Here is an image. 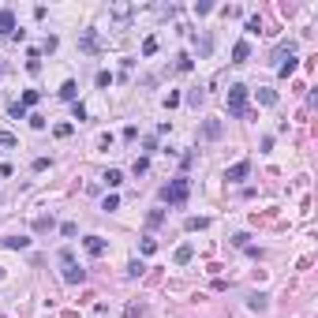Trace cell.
Segmentation results:
<instances>
[{
    "mask_svg": "<svg viewBox=\"0 0 318 318\" xmlns=\"http://www.w3.org/2000/svg\"><path fill=\"white\" fill-rule=\"evenodd\" d=\"M296 68H299V60H296V56H292V60H285V64H281V68H277V71H281V75H292V71H296Z\"/></svg>",
    "mask_w": 318,
    "mask_h": 318,
    "instance_id": "cell-23",
    "label": "cell"
},
{
    "mask_svg": "<svg viewBox=\"0 0 318 318\" xmlns=\"http://www.w3.org/2000/svg\"><path fill=\"white\" fill-rule=\"evenodd\" d=\"M247 307L251 311H266L270 307V296H266V292H251V296H247Z\"/></svg>",
    "mask_w": 318,
    "mask_h": 318,
    "instance_id": "cell-8",
    "label": "cell"
},
{
    "mask_svg": "<svg viewBox=\"0 0 318 318\" xmlns=\"http://www.w3.org/2000/svg\"><path fill=\"white\" fill-rule=\"evenodd\" d=\"M262 30V19H258V15H251V19H247V34H258Z\"/></svg>",
    "mask_w": 318,
    "mask_h": 318,
    "instance_id": "cell-27",
    "label": "cell"
},
{
    "mask_svg": "<svg viewBox=\"0 0 318 318\" xmlns=\"http://www.w3.org/2000/svg\"><path fill=\"white\" fill-rule=\"evenodd\" d=\"M34 228H38V232H45V228H53V217H38V221H34Z\"/></svg>",
    "mask_w": 318,
    "mask_h": 318,
    "instance_id": "cell-28",
    "label": "cell"
},
{
    "mask_svg": "<svg viewBox=\"0 0 318 318\" xmlns=\"http://www.w3.org/2000/svg\"><path fill=\"white\" fill-rule=\"evenodd\" d=\"M8 113H11V116H15V120H23V116H26V109H23V105H19V101H15V105H11V109H8Z\"/></svg>",
    "mask_w": 318,
    "mask_h": 318,
    "instance_id": "cell-32",
    "label": "cell"
},
{
    "mask_svg": "<svg viewBox=\"0 0 318 318\" xmlns=\"http://www.w3.org/2000/svg\"><path fill=\"white\" fill-rule=\"evenodd\" d=\"M23 109H30V105H38V90H26V94H23V101H19Z\"/></svg>",
    "mask_w": 318,
    "mask_h": 318,
    "instance_id": "cell-19",
    "label": "cell"
},
{
    "mask_svg": "<svg viewBox=\"0 0 318 318\" xmlns=\"http://www.w3.org/2000/svg\"><path fill=\"white\" fill-rule=\"evenodd\" d=\"M247 172H251V161H236L232 169L225 172V180H232V183H240V180H244V176H247Z\"/></svg>",
    "mask_w": 318,
    "mask_h": 318,
    "instance_id": "cell-6",
    "label": "cell"
},
{
    "mask_svg": "<svg viewBox=\"0 0 318 318\" xmlns=\"http://www.w3.org/2000/svg\"><path fill=\"white\" fill-rule=\"evenodd\" d=\"M202 138H221V120H206L202 124Z\"/></svg>",
    "mask_w": 318,
    "mask_h": 318,
    "instance_id": "cell-12",
    "label": "cell"
},
{
    "mask_svg": "<svg viewBox=\"0 0 318 318\" xmlns=\"http://www.w3.org/2000/svg\"><path fill=\"white\" fill-rule=\"evenodd\" d=\"M4 247H11V251H26L30 240H26V236H4Z\"/></svg>",
    "mask_w": 318,
    "mask_h": 318,
    "instance_id": "cell-11",
    "label": "cell"
},
{
    "mask_svg": "<svg viewBox=\"0 0 318 318\" xmlns=\"http://www.w3.org/2000/svg\"><path fill=\"white\" fill-rule=\"evenodd\" d=\"M0 146H15V135L11 131H0Z\"/></svg>",
    "mask_w": 318,
    "mask_h": 318,
    "instance_id": "cell-31",
    "label": "cell"
},
{
    "mask_svg": "<svg viewBox=\"0 0 318 318\" xmlns=\"http://www.w3.org/2000/svg\"><path fill=\"white\" fill-rule=\"evenodd\" d=\"M113 83V71H97V86H109Z\"/></svg>",
    "mask_w": 318,
    "mask_h": 318,
    "instance_id": "cell-33",
    "label": "cell"
},
{
    "mask_svg": "<svg viewBox=\"0 0 318 318\" xmlns=\"http://www.w3.org/2000/svg\"><path fill=\"white\" fill-rule=\"evenodd\" d=\"M101 210H120V195H105V202H101Z\"/></svg>",
    "mask_w": 318,
    "mask_h": 318,
    "instance_id": "cell-21",
    "label": "cell"
},
{
    "mask_svg": "<svg viewBox=\"0 0 318 318\" xmlns=\"http://www.w3.org/2000/svg\"><path fill=\"white\" fill-rule=\"evenodd\" d=\"M71 131H75L71 124H56V127H53V135H56V138H68V135H71Z\"/></svg>",
    "mask_w": 318,
    "mask_h": 318,
    "instance_id": "cell-25",
    "label": "cell"
},
{
    "mask_svg": "<svg viewBox=\"0 0 318 318\" xmlns=\"http://www.w3.org/2000/svg\"><path fill=\"white\" fill-rule=\"evenodd\" d=\"M247 56H251V45H247V42H236V45H232V64H244Z\"/></svg>",
    "mask_w": 318,
    "mask_h": 318,
    "instance_id": "cell-10",
    "label": "cell"
},
{
    "mask_svg": "<svg viewBox=\"0 0 318 318\" xmlns=\"http://www.w3.org/2000/svg\"><path fill=\"white\" fill-rule=\"evenodd\" d=\"M75 94H79V83H75V79H68V83L60 86V97H64V101H75Z\"/></svg>",
    "mask_w": 318,
    "mask_h": 318,
    "instance_id": "cell-15",
    "label": "cell"
},
{
    "mask_svg": "<svg viewBox=\"0 0 318 318\" xmlns=\"http://www.w3.org/2000/svg\"><path fill=\"white\" fill-rule=\"evenodd\" d=\"M86 251L94 254V258H101V254H105V240H101V236H86Z\"/></svg>",
    "mask_w": 318,
    "mask_h": 318,
    "instance_id": "cell-9",
    "label": "cell"
},
{
    "mask_svg": "<svg viewBox=\"0 0 318 318\" xmlns=\"http://www.w3.org/2000/svg\"><path fill=\"white\" fill-rule=\"evenodd\" d=\"M247 240H251V236H247V232H240V236H232V244H236V247H244V251H247V247H251V244H247Z\"/></svg>",
    "mask_w": 318,
    "mask_h": 318,
    "instance_id": "cell-30",
    "label": "cell"
},
{
    "mask_svg": "<svg viewBox=\"0 0 318 318\" xmlns=\"http://www.w3.org/2000/svg\"><path fill=\"white\" fill-rule=\"evenodd\" d=\"M109 15H113V19H131V15H135V8H131V4H124V0H120V4H109Z\"/></svg>",
    "mask_w": 318,
    "mask_h": 318,
    "instance_id": "cell-7",
    "label": "cell"
},
{
    "mask_svg": "<svg viewBox=\"0 0 318 318\" xmlns=\"http://www.w3.org/2000/svg\"><path fill=\"white\" fill-rule=\"evenodd\" d=\"M101 180H105V187H113V191H116L120 183H124V172H120V169H109L105 176H101Z\"/></svg>",
    "mask_w": 318,
    "mask_h": 318,
    "instance_id": "cell-14",
    "label": "cell"
},
{
    "mask_svg": "<svg viewBox=\"0 0 318 318\" xmlns=\"http://www.w3.org/2000/svg\"><path fill=\"white\" fill-rule=\"evenodd\" d=\"M183 225H187V232H195V228H206V217H187Z\"/></svg>",
    "mask_w": 318,
    "mask_h": 318,
    "instance_id": "cell-24",
    "label": "cell"
},
{
    "mask_svg": "<svg viewBox=\"0 0 318 318\" xmlns=\"http://www.w3.org/2000/svg\"><path fill=\"white\" fill-rule=\"evenodd\" d=\"M158 53V38H146V42H142V56H154Z\"/></svg>",
    "mask_w": 318,
    "mask_h": 318,
    "instance_id": "cell-20",
    "label": "cell"
},
{
    "mask_svg": "<svg viewBox=\"0 0 318 318\" xmlns=\"http://www.w3.org/2000/svg\"><path fill=\"white\" fill-rule=\"evenodd\" d=\"M71 116H75V120H86V109L79 105V101H71Z\"/></svg>",
    "mask_w": 318,
    "mask_h": 318,
    "instance_id": "cell-29",
    "label": "cell"
},
{
    "mask_svg": "<svg viewBox=\"0 0 318 318\" xmlns=\"http://www.w3.org/2000/svg\"><path fill=\"white\" fill-rule=\"evenodd\" d=\"M60 232H64V236H75L79 228H75V221H64V225H60Z\"/></svg>",
    "mask_w": 318,
    "mask_h": 318,
    "instance_id": "cell-34",
    "label": "cell"
},
{
    "mask_svg": "<svg viewBox=\"0 0 318 318\" xmlns=\"http://www.w3.org/2000/svg\"><path fill=\"white\" fill-rule=\"evenodd\" d=\"M176 71H191V56H187V53L176 56Z\"/></svg>",
    "mask_w": 318,
    "mask_h": 318,
    "instance_id": "cell-26",
    "label": "cell"
},
{
    "mask_svg": "<svg viewBox=\"0 0 318 318\" xmlns=\"http://www.w3.org/2000/svg\"><path fill=\"white\" fill-rule=\"evenodd\" d=\"M79 45H83V53H97V34H94V30H86L83 38H79Z\"/></svg>",
    "mask_w": 318,
    "mask_h": 318,
    "instance_id": "cell-13",
    "label": "cell"
},
{
    "mask_svg": "<svg viewBox=\"0 0 318 318\" xmlns=\"http://www.w3.org/2000/svg\"><path fill=\"white\" fill-rule=\"evenodd\" d=\"M292 56H296V42H281L273 49V64H277V68H281L285 60H292Z\"/></svg>",
    "mask_w": 318,
    "mask_h": 318,
    "instance_id": "cell-5",
    "label": "cell"
},
{
    "mask_svg": "<svg viewBox=\"0 0 318 318\" xmlns=\"http://www.w3.org/2000/svg\"><path fill=\"white\" fill-rule=\"evenodd\" d=\"M225 105H228V116H247V86H228V97H225Z\"/></svg>",
    "mask_w": 318,
    "mask_h": 318,
    "instance_id": "cell-3",
    "label": "cell"
},
{
    "mask_svg": "<svg viewBox=\"0 0 318 318\" xmlns=\"http://www.w3.org/2000/svg\"><path fill=\"white\" fill-rule=\"evenodd\" d=\"M60 262H64V281H68V285H83V281H86V270H83V266H75L71 247H64V251H60Z\"/></svg>",
    "mask_w": 318,
    "mask_h": 318,
    "instance_id": "cell-2",
    "label": "cell"
},
{
    "mask_svg": "<svg viewBox=\"0 0 318 318\" xmlns=\"http://www.w3.org/2000/svg\"><path fill=\"white\" fill-rule=\"evenodd\" d=\"M161 221H165V210H150V217H146V225H150V228H158Z\"/></svg>",
    "mask_w": 318,
    "mask_h": 318,
    "instance_id": "cell-18",
    "label": "cell"
},
{
    "mask_svg": "<svg viewBox=\"0 0 318 318\" xmlns=\"http://www.w3.org/2000/svg\"><path fill=\"white\" fill-rule=\"evenodd\" d=\"M142 273H146V266L138 262V258H135V262H131V266H127V277H142Z\"/></svg>",
    "mask_w": 318,
    "mask_h": 318,
    "instance_id": "cell-22",
    "label": "cell"
},
{
    "mask_svg": "<svg viewBox=\"0 0 318 318\" xmlns=\"http://www.w3.org/2000/svg\"><path fill=\"white\" fill-rule=\"evenodd\" d=\"M187 195H191V180H169L165 187H161V202H169V206H183L187 202Z\"/></svg>",
    "mask_w": 318,
    "mask_h": 318,
    "instance_id": "cell-1",
    "label": "cell"
},
{
    "mask_svg": "<svg viewBox=\"0 0 318 318\" xmlns=\"http://www.w3.org/2000/svg\"><path fill=\"white\" fill-rule=\"evenodd\" d=\"M191 254H195V247H191V244H180V247H176V262H191Z\"/></svg>",
    "mask_w": 318,
    "mask_h": 318,
    "instance_id": "cell-16",
    "label": "cell"
},
{
    "mask_svg": "<svg viewBox=\"0 0 318 318\" xmlns=\"http://www.w3.org/2000/svg\"><path fill=\"white\" fill-rule=\"evenodd\" d=\"M258 101H262V105H277V90H258Z\"/></svg>",
    "mask_w": 318,
    "mask_h": 318,
    "instance_id": "cell-17",
    "label": "cell"
},
{
    "mask_svg": "<svg viewBox=\"0 0 318 318\" xmlns=\"http://www.w3.org/2000/svg\"><path fill=\"white\" fill-rule=\"evenodd\" d=\"M0 34L4 38H15V11L11 8H0Z\"/></svg>",
    "mask_w": 318,
    "mask_h": 318,
    "instance_id": "cell-4",
    "label": "cell"
}]
</instances>
